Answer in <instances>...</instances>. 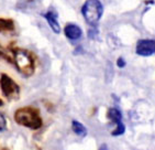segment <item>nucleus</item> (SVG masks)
<instances>
[{
	"label": "nucleus",
	"instance_id": "5",
	"mask_svg": "<svg viewBox=\"0 0 155 150\" xmlns=\"http://www.w3.org/2000/svg\"><path fill=\"white\" fill-rule=\"evenodd\" d=\"M135 52L141 56H150L155 54V40H140L137 43Z\"/></svg>",
	"mask_w": 155,
	"mask_h": 150
},
{
	"label": "nucleus",
	"instance_id": "6",
	"mask_svg": "<svg viewBox=\"0 0 155 150\" xmlns=\"http://www.w3.org/2000/svg\"><path fill=\"white\" fill-rule=\"evenodd\" d=\"M43 17H44V19L48 21V26H50V28L52 29V31H53L54 33L58 34V33L61 32V26H60V22H58V19H57L56 13H55L53 10H48V11H46L45 13H43Z\"/></svg>",
	"mask_w": 155,
	"mask_h": 150
},
{
	"label": "nucleus",
	"instance_id": "7",
	"mask_svg": "<svg viewBox=\"0 0 155 150\" xmlns=\"http://www.w3.org/2000/svg\"><path fill=\"white\" fill-rule=\"evenodd\" d=\"M64 33L67 39L72 40V41H76V40L81 39L83 36V31L77 24L74 23H68L64 28Z\"/></svg>",
	"mask_w": 155,
	"mask_h": 150
},
{
	"label": "nucleus",
	"instance_id": "16",
	"mask_svg": "<svg viewBox=\"0 0 155 150\" xmlns=\"http://www.w3.org/2000/svg\"><path fill=\"white\" fill-rule=\"evenodd\" d=\"M3 105V102H2V99L0 98V106H2Z\"/></svg>",
	"mask_w": 155,
	"mask_h": 150
},
{
	"label": "nucleus",
	"instance_id": "15",
	"mask_svg": "<svg viewBox=\"0 0 155 150\" xmlns=\"http://www.w3.org/2000/svg\"><path fill=\"white\" fill-rule=\"evenodd\" d=\"M99 150H108V147H107V145H101L100 146V148H99Z\"/></svg>",
	"mask_w": 155,
	"mask_h": 150
},
{
	"label": "nucleus",
	"instance_id": "8",
	"mask_svg": "<svg viewBox=\"0 0 155 150\" xmlns=\"http://www.w3.org/2000/svg\"><path fill=\"white\" fill-rule=\"evenodd\" d=\"M15 30V22L11 19L0 18V32H11Z\"/></svg>",
	"mask_w": 155,
	"mask_h": 150
},
{
	"label": "nucleus",
	"instance_id": "2",
	"mask_svg": "<svg viewBox=\"0 0 155 150\" xmlns=\"http://www.w3.org/2000/svg\"><path fill=\"white\" fill-rule=\"evenodd\" d=\"M15 120L18 125L27 128L36 130L42 127V118L40 116V111L35 107H22L17 109L15 113Z\"/></svg>",
	"mask_w": 155,
	"mask_h": 150
},
{
	"label": "nucleus",
	"instance_id": "13",
	"mask_svg": "<svg viewBox=\"0 0 155 150\" xmlns=\"http://www.w3.org/2000/svg\"><path fill=\"white\" fill-rule=\"evenodd\" d=\"M125 61H124V59L123 57H119L118 60H117V65H118V67H120V69H123L125 66Z\"/></svg>",
	"mask_w": 155,
	"mask_h": 150
},
{
	"label": "nucleus",
	"instance_id": "9",
	"mask_svg": "<svg viewBox=\"0 0 155 150\" xmlns=\"http://www.w3.org/2000/svg\"><path fill=\"white\" fill-rule=\"evenodd\" d=\"M72 129H73V131L77 136H79V137H86L87 128L85 127V125L79 123L78 120H73L72 121Z\"/></svg>",
	"mask_w": 155,
	"mask_h": 150
},
{
	"label": "nucleus",
	"instance_id": "14",
	"mask_svg": "<svg viewBox=\"0 0 155 150\" xmlns=\"http://www.w3.org/2000/svg\"><path fill=\"white\" fill-rule=\"evenodd\" d=\"M97 36V30H89L88 32V36L90 39H95V36Z\"/></svg>",
	"mask_w": 155,
	"mask_h": 150
},
{
	"label": "nucleus",
	"instance_id": "3",
	"mask_svg": "<svg viewBox=\"0 0 155 150\" xmlns=\"http://www.w3.org/2000/svg\"><path fill=\"white\" fill-rule=\"evenodd\" d=\"M81 13L90 26H97L104 15V6L100 0H86L81 7Z\"/></svg>",
	"mask_w": 155,
	"mask_h": 150
},
{
	"label": "nucleus",
	"instance_id": "11",
	"mask_svg": "<svg viewBox=\"0 0 155 150\" xmlns=\"http://www.w3.org/2000/svg\"><path fill=\"white\" fill-rule=\"evenodd\" d=\"M124 130H125L124 124L121 121V123L117 124V128L114 129V131L111 132V135L114 136V137H117V136H120V135H123V134H124Z\"/></svg>",
	"mask_w": 155,
	"mask_h": 150
},
{
	"label": "nucleus",
	"instance_id": "10",
	"mask_svg": "<svg viewBox=\"0 0 155 150\" xmlns=\"http://www.w3.org/2000/svg\"><path fill=\"white\" fill-rule=\"evenodd\" d=\"M108 117L114 124H119L122 121V114H121V111L118 108H114V107L109 108V111H108Z\"/></svg>",
	"mask_w": 155,
	"mask_h": 150
},
{
	"label": "nucleus",
	"instance_id": "1",
	"mask_svg": "<svg viewBox=\"0 0 155 150\" xmlns=\"http://www.w3.org/2000/svg\"><path fill=\"white\" fill-rule=\"evenodd\" d=\"M12 63L24 76H31L35 71V57L31 52L24 49H15L12 51Z\"/></svg>",
	"mask_w": 155,
	"mask_h": 150
},
{
	"label": "nucleus",
	"instance_id": "4",
	"mask_svg": "<svg viewBox=\"0 0 155 150\" xmlns=\"http://www.w3.org/2000/svg\"><path fill=\"white\" fill-rule=\"evenodd\" d=\"M0 87L5 97L9 101L18 99L20 96V87L8 74L2 73L0 75Z\"/></svg>",
	"mask_w": 155,
	"mask_h": 150
},
{
	"label": "nucleus",
	"instance_id": "12",
	"mask_svg": "<svg viewBox=\"0 0 155 150\" xmlns=\"http://www.w3.org/2000/svg\"><path fill=\"white\" fill-rule=\"evenodd\" d=\"M0 59H3V60L8 61V62H12V59L7 54L6 50L0 45Z\"/></svg>",
	"mask_w": 155,
	"mask_h": 150
}]
</instances>
